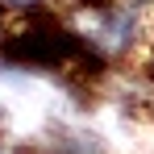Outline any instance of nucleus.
Masks as SVG:
<instances>
[{"mask_svg": "<svg viewBox=\"0 0 154 154\" xmlns=\"http://www.w3.org/2000/svg\"><path fill=\"white\" fill-rule=\"evenodd\" d=\"M0 133H4V117H0Z\"/></svg>", "mask_w": 154, "mask_h": 154, "instance_id": "1", "label": "nucleus"}]
</instances>
